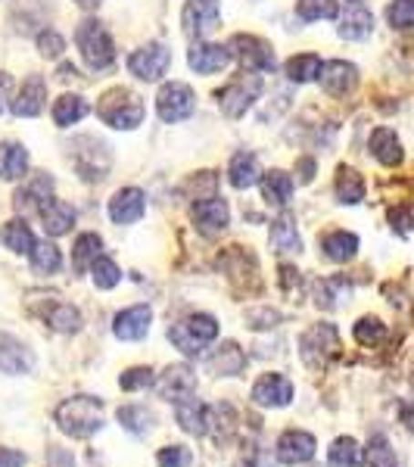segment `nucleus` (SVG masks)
<instances>
[{
  "label": "nucleus",
  "instance_id": "obj_5",
  "mask_svg": "<svg viewBox=\"0 0 414 467\" xmlns=\"http://www.w3.org/2000/svg\"><path fill=\"white\" fill-rule=\"evenodd\" d=\"M262 94V78L259 75H237L231 85H224L218 90V107L228 119H240L246 109L253 107V100Z\"/></svg>",
  "mask_w": 414,
  "mask_h": 467
},
{
  "label": "nucleus",
  "instance_id": "obj_35",
  "mask_svg": "<svg viewBox=\"0 0 414 467\" xmlns=\"http://www.w3.org/2000/svg\"><path fill=\"white\" fill-rule=\"evenodd\" d=\"M271 244H274L277 253H299L303 250V240L296 234V224L290 218H277L271 222Z\"/></svg>",
  "mask_w": 414,
  "mask_h": 467
},
{
  "label": "nucleus",
  "instance_id": "obj_24",
  "mask_svg": "<svg viewBox=\"0 0 414 467\" xmlns=\"http://www.w3.org/2000/svg\"><path fill=\"white\" fill-rule=\"evenodd\" d=\"M246 368V356L237 343H222L209 358V371L218 374V378H237Z\"/></svg>",
  "mask_w": 414,
  "mask_h": 467
},
{
  "label": "nucleus",
  "instance_id": "obj_36",
  "mask_svg": "<svg viewBox=\"0 0 414 467\" xmlns=\"http://www.w3.org/2000/svg\"><path fill=\"white\" fill-rule=\"evenodd\" d=\"M321 57L318 54H299L287 59V78L296 81V85H305V81H315L321 75Z\"/></svg>",
  "mask_w": 414,
  "mask_h": 467
},
{
  "label": "nucleus",
  "instance_id": "obj_39",
  "mask_svg": "<svg viewBox=\"0 0 414 467\" xmlns=\"http://www.w3.org/2000/svg\"><path fill=\"white\" fill-rule=\"evenodd\" d=\"M28 255H32V268L37 275H57L63 268V255L54 244H35V250Z\"/></svg>",
  "mask_w": 414,
  "mask_h": 467
},
{
  "label": "nucleus",
  "instance_id": "obj_51",
  "mask_svg": "<svg viewBox=\"0 0 414 467\" xmlns=\"http://www.w3.org/2000/svg\"><path fill=\"white\" fill-rule=\"evenodd\" d=\"M13 90V78L6 72H0V112L6 109V94Z\"/></svg>",
  "mask_w": 414,
  "mask_h": 467
},
{
  "label": "nucleus",
  "instance_id": "obj_27",
  "mask_svg": "<svg viewBox=\"0 0 414 467\" xmlns=\"http://www.w3.org/2000/svg\"><path fill=\"white\" fill-rule=\"evenodd\" d=\"M28 171V153L26 147L16 140H4L0 144V178L4 181H19Z\"/></svg>",
  "mask_w": 414,
  "mask_h": 467
},
{
  "label": "nucleus",
  "instance_id": "obj_10",
  "mask_svg": "<svg viewBox=\"0 0 414 467\" xmlns=\"http://www.w3.org/2000/svg\"><path fill=\"white\" fill-rule=\"evenodd\" d=\"M169 63L171 50L162 47V44H147V47L134 50L128 57V69H131V75H138L140 81H160L165 69H169Z\"/></svg>",
  "mask_w": 414,
  "mask_h": 467
},
{
  "label": "nucleus",
  "instance_id": "obj_54",
  "mask_svg": "<svg viewBox=\"0 0 414 467\" xmlns=\"http://www.w3.org/2000/svg\"><path fill=\"white\" fill-rule=\"evenodd\" d=\"M75 4H78L81 10H97V6H100L103 0H75Z\"/></svg>",
  "mask_w": 414,
  "mask_h": 467
},
{
  "label": "nucleus",
  "instance_id": "obj_16",
  "mask_svg": "<svg viewBox=\"0 0 414 467\" xmlns=\"http://www.w3.org/2000/svg\"><path fill=\"white\" fill-rule=\"evenodd\" d=\"M144 213H147V197L138 187H125V191H119L109 200V218L116 224H134L144 218Z\"/></svg>",
  "mask_w": 414,
  "mask_h": 467
},
{
  "label": "nucleus",
  "instance_id": "obj_19",
  "mask_svg": "<svg viewBox=\"0 0 414 467\" xmlns=\"http://www.w3.org/2000/svg\"><path fill=\"white\" fill-rule=\"evenodd\" d=\"M175 414H178V424L184 427L187 433L193 436H206L209 433V424H212V409L209 405H202L200 399L187 396L175 402Z\"/></svg>",
  "mask_w": 414,
  "mask_h": 467
},
{
  "label": "nucleus",
  "instance_id": "obj_44",
  "mask_svg": "<svg viewBox=\"0 0 414 467\" xmlns=\"http://www.w3.org/2000/svg\"><path fill=\"white\" fill-rule=\"evenodd\" d=\"M365 467H396V451L389 449V442L383 440V436H374V440H371Z\"/></svg>",
  "mask_w": 414,
  "mask_h": 467
},
{
  "label": "nucleus",
  "instance_id": "obj_49",
  "mask_svg": "<svg viewBox=\"0 0 414 467\" xmlns=\"http://www.w3.org/2000/svg\"><path fill=\"white\" fill-rule=\"evenodd\" d=\"M160 467H187L191 464V451L184 446H165L160 455H156Z\"/></svg>",
  "mask_w": 414,
  "mask_h": 467
},
{
  "label": "nucleus",
  "instance_id": "obj_23",
  "mask_svg": "<svg viewBox=\"0 0 414 467\" xmlns=\"http://www.w3.org/2000/svg\"><path fill=\"white\" fill-rule=\"evenodd\" d=\"M35 358L19 340L13 337H0V371L4 374H26L32 371Z\"/></svg>",
  "mask_w": 414,
  "mask_h": 467
},
{
  "label": "nucleus",
  "instance_id": "obj_29",
  "mask_svg": "<svg viewBox=\"0 0 414 467\" xmlns=\"http://www.w3.org/2000/svg\"><path fill=\"white\" fill-rule=\"evenodd\" d=\"M262 193H265L268 206L284 209L290 202V197H293V178L287 175V171H281V169L268 171V175H262Z\"/></svg>",
  "mask_w": 414,
  "mask_h": 467
},
{
  "label": "nucleus",
  "instance_id": "obj_45",
  "mask_svg": "<svg viewBox=\"0 0 414 467\" xmlns=\"http://www.w3.org/2000/svg\"><path fill=\"white\" fill-rule=\"evenodd\" d=\"M387 22L393 28H414V0H393L387 6Z\"/></svg>",
  "mask_w": 414,
  "mask_h": 467
},
{
  "label": "nucleus",
  "instance_id": "obj_13",
  "mask_svg": "<svg viewBox=\"0 0 414 467\" xmlns=\"http://www.w3.org/2000/svg\"><path fill=\"white\" fill-rule=\"evenodd\" d=\"M44 100H47V85H44V78L41 75H28V78L22 81L10 109H13V116H19V119H35V116H41Z\"/></svg>",
  "mask_w": 414,
  "mask_h": 467
},
{
  "label": "nucleus",
  "instance_id": "obj_47",
  "mask_svg": "<svg viewBox=\"0 0 414 467\" xmlns=\"http://www.w3.org/2000/svg\"><path fill=\"white\" fill-rule=\"evenodd\" d=\"M37 50H41V57H47V59L63 57V50H66L63 35H57L54 28H47V32H41V35H37Z\"/></svg>",
  "mask_w": 414,
  "mask_h": 467
},
{
  "label": "nucleus",
  "instance_id": "obj_2",
  "mask_svg": "<svg viewBox=\"0 0 414 467\" xmlns=\"http://www.w3.org/2000/svg\"><path fill=\"white\" fill-rule=\"evenodd\" d=\"M103 402L94 396H75L66 399L63 405L57 409V424L63 433L75 436V440H85V436L97 433L103 427Z\"/></svg>",
  "mask_w": 414,
  "mask_h": 467
},
{
  "label": "nucleus",
  "instance_id": "obj_8",
  "mask_svg": "<svg viewBox=\"0 0 414 467\" xmlns=\"http://www.w3.org/2000/svg\"><path fill=\"white\" fill-rule=\"evenodd\" d=\"M72 162L85 181H103L109 171V150L103 140L78 138V147L72 150Z\"/></svg>",
  "mask_w": 414,
  "mask_h": 467
},
{
  "label": "nucleus",
  "instance_id": "obj_3",
  "mask_svg": "<svg viewBox=\"0 0 414 467\" xmlns=\"http://www.w3.org/2000/svg\"><path fill=\"white\" fill-rule=\"evenodd\" d=\"M75 44H78L81 57H85V63L94 72L109 69L112 59H116L112 37H109L107 28H103V22H97V19H85V22H81L78 32H75Z\"/></svg>",
  "mask_w": 414,
  "mask_h": 467
},
{
  "label": "nucleus",
  "instance_id": "obj_14",
  "mask_svg": "<svg viewBox=\"0 0 414 467\" xmlns=\"http://www.w3.org/2000/svg\"><path fill=\"white\" fill-rule=\"evenodd\" d=\"M321 88L327 90L330 97H346L352 94L358 85V69L352 63H343V59H334V63L321 66Z\"/></svg>",
  "mask_w": 414,
  "mask_h": 467
},
{
  "label": "nucleus",
  "instance_id": "obj_20",
  "mask_svg": "<svg viewBox=\"0 0 414 467\" xmlns=\"http://www.w3.org/2000/svg\"><path fill=\"white\" fill-rule=\"evenodd\" d=\"M187 63L197 75H215L231 63V50L222 44H193Z\"/></svg>",
  "mask_w": 414,
  "mask_h": 467
},
{
  "label": "nucleus",
  "instance_id": "obj_7",
  "mask_svg": "<svg viewBox=\"0 0 414 467\" xmlns=\"http://www.w3.org/2000/svg\"><path fill=\"white\" fill-rule=\"evenodd\" d=\"M228 50H231V57H237L250 72H271L277 66L271 44L255 35H234L228 41Z\"/></svg>",
  "mask_w": 414,
  "mask_h": 467
},
{
  "label": "nucleus",
  "instance_id": "obj_52",
  "mask_svg": "<svg viewBox=\"0 0 414 467\" xmlns=\"http://www.w3.org/2000/svg\"><path fill=\"white\" fill-rule=\"evenodd\" d=\"M398 414H402V420H405V427L414 433V402H405L402 409H398Z\"/></svg>",
  "mask_w": 414,
  "mask_h": 467
},
{
  "label": "nucleus",
  "instance_id": "obj_21",
  "mask_svg": "<svg viewBox=\"0 0 414 467\" xmlns=\"http://www.w3.org/2000/svg\"><path fill=\"white\" fill-rule=\"evenodd\" d=\"M150 318H153V312H150L147 306H131L116 315L112 330H116L119 340H144L150 330Z\"/></svg>",
  "mask_w": 414,
  "mask_h": 467
},
{
  "label": "nucleus",
  "instance_id": "obj_17",
  "mask_svg": "<svg viewBox=\"0 0 414 467\" xmlns=\"http://www.w3.org/2000/svg\"><path fill=\"white\" fill-rule=\"evenodd\" d=\"M156 389H160V396L169 399V402H181V399L193 396V389H197V374L187 365H171L160 378V383H156Z\"/></svg>",
  "mask_w": 414,
  "mask_h": 467
},
{
  "label": "nucleus",
  "instance_id": "obj_15",
  "mask_svg": "<svg viewBox=\"0 0 414 467\" xmlns=\"http://www.w3.org/2000/svg\"><path fill=\"white\" fill-rule=\"evenodd\" d=\"M315 458V436L303 431H287L277 440V462L281 464H305Z\"/></svg>",
  "mask_w": 414,
  "mask_h": 467
},
{
  "label": "nucleus",
  "instance_id": "obj_33",
  "mask_svg": "<svg viewBox=\"0 0 414 467\" xmlns=\"http://www.w3.org/2000/svg\"><path fill=\"white\" fill-rule=\"evenodd\" d=\"M0 240H4V246L6 250H13V253H32L35 250V234L32 228H28L26 222H6L4 224V231H0Z\"/></svg>",
  "mask_w": 414,
  "mask_h": 467
},
{
  "label": "nucleus",
  "instance_id": "obj_42",
  "mask_svg": "<svg viewBox=\"0 0 414 467\" xmlns=\"http://www.w3.org/2000/svg\"><path fill=\"white\" fill-rule=\"evenodd\" d=\"M47 321H50V327L59 330V334H75V330L81 327L78 308H72V306H66V303H57L54 308H50Z\"/></svg>",
  "mask_w": 414,
  "mask_h": 467
},
{
  "label": "nucleus",
  "instance_id": "obj_25",
  "mask_svg": "<svg viewBox=\"0 0 414 467\" xmlns=\"http://www.w3.org/2000/svg\"><path fill=\"white\" fill-rule=\"evenodd\" d=\"M374 28V16L361 4H349L340 16V37L346 41H365Z\"/></svg>",
  "mask_w": 414,
  "mask_h": 467
},
{
  "label": "nucleus",
  "instance_id": "obj_48",
  "mask_svg": "<svg viewBox=\"0 0 414 467\" xmlns=\"http://www.w3.org/2000/svg\"><path fill=\"white\" fill-rule=\"evenodd\" d=\"M153 383V371L150 368H131L119 378V387L122 389H147Z\"/></svg>",
  "mask_w": 414,
  "mask_h": 467
},
{
  "label": "nucleus",
  "instance_id": "obj_32",
  "mask_svg": "<svg viewBox=\"0 0 414 467\" xmlns=\"http://www.w3.org/2000/svg\"><path fill=\"white\" fill-rule=\"evenodd\" d=\"M85 116H88V100L78 94H66L54 103V122L59 128H69L75 122H81Z\"/></svg>",
  "mask_w": 414,
  "mask_h": 467
},
{
  "label": "nucleus",
  "instance_id": "obj_12",
  "mask_svg": "<svg viewBox=\"0 0 414 467\" xmlns=\"http://www.w3.org/2000/svg\"><path fill=\"white\" fill-rule=\"evenodd\" d=\"M193 222H197V228L206 234V237H215V234H222L231 222L228 202H224L222 197L197 200L193 202Z\"/></svg>",
  "mask_w": 414,
  "mask_h": 467
},
{
  "label": "nucleus",
  "instance_id": "obj_11",
  "mask_svg": "<svg viewBox=\"0 0 414 467\" xmlns=\"http://www.w3.org/2000/svg\"><path fill=\"white\" fill-rule=\"evenodd\" d=\"M299 349H303V361H305L308 368L327 365V358L334 356L336 349H340V343H336V330L330 327V324H318V327H312L303 337Z\"/></svg>",
  "mask_w": 414,
  "mask_h": 467
},
{
  "label": "nucleus",
  "instance_id": "obj_43",
  "mask_svg": "<svg viewBox=\"0 0 414 467\" xmlns=\"http://www.w3.org/2000/svg\"><path fill=\"white\" fill-rule=\"evenodd\" d=\"M90 277H94V284L100 290H112L119 281H122V271H119V265L112 259H107V255H100V259L90 265Z\"/></svg>",
  "mask_w": 414,
  "mask_h": 467
},
{
  "label": "nucleus",
  "instance_id": "obj_30",
  "mask_svg": "<svg viewBox=\"0 0 414 467\" xmlns=\"http://www.w3.org/2000/svg\"><path fill=\"white\" fill-rule=\"evenodd\" d=\"M50 191H54V181H50L47 175H37L32 184L28 187H22V191L16 193V213H32V209H41V202L44 200H50Z\"/></svg>",
  "mask_w": 414,
  "mask_h": 467
},
{
  "label": "nucleus",
  "instance_id": "obj_34",
  "mask_svg": "<svg viewBox=\"0 0 414 467\" xmlns=\"http://www.w3.org/2000/svg\"><path fill=\"white\" fill-rule=\"evenodd\" d=\"M336 200L346 202V206H356V202L365 200V181L356 169H340L336 175Z\"/></svg>",
  "mask_w": 414,
  "mask_h": 467
},
{
  "label": "nucleus",
  "instance_id": "obj_40",
  "mask_svg": "<svg viewBox=\"0 0 414 467\" xmlns=\"http://www.w3.org/2000/svg\"><path fill=\"white\" fill-rule=\"evenodd\" d=\"M296 13L305 22L334 19L340 13V0H296Z\"/></svg>",
  "mask_w": 414,
  "mask_h": 467
},
{
  "label": "nucleus",
  "instance_id": "obj_41",
  "mask_svg": "<svg viewBox=\"0 0 414 467\" xmlns=\"http://www.w3.org/2000/svg\"><path fill=\"white\" fill-rule=\"evenodd\" d=\"M330 464L334 467H358L361 464V449L352 436H340L330 446Z\"/></svg>",
  "mask_w": 414,
  "mask_h": 467
},
{
  "label": "nucleus",
  "instance_id": "obj_9",
  "mask_svg": "<svg viewBox=\"0 0 414 467\" xmlns=\"http://www.w3.org/2000/svg\"><path fill=\"white\" fill-rule=\"evenodd\" d=\"M181 22H184V35L187 37H206L212 35L222 22V6L218 0H187L184 13H181Z\"/></svg>",
  "mask_w": 414,
  "mask_h": 467
},
{
  "label": "nucleus",
  "instance_id": "obj_38",
  "mask_svg": "<svg viewBox=\"0 0 414 467\" xmlns=\"http://www.w3.org/2000/svg\"><path fill=\"white\" fill-rule=\"evenodd\" d=\"M119 424H122L128 433L144 436L150 433V427H153V414H150L144 405H125V409H119Z\"/></svg>",
  "mask_w": 414,
  "mask_h": 467
},
{
  "label": "nucleus",
  "instance_id": "obj_18",
  "mask_svg": "<svg viewBox=\"0 0 414 467\" xmlns=\"http://www.w3.org/2000/svg\"><path fill=\"white\" fill-rule=\"evenodd\" d=\"M253 399L259 405H265V409H284L293 399V383L284 374H265L253 387Z\"/></svg>",
  "mask_w": 414,
  "mask_h": 467
},
{
  "label": "nucleus",
  "instance_id": "obj_26",
  "mask_svg": "<svg viewBox=\"0 0 414 467\" xmlns=\"http://www.w3.org/2000/svg\"><path fill=\"white\" fill-rule=\"evenodd\" d=\"M228 178L237 191H250L262 181V165H259V156L255 153H237L231 160V169H228Z\"/></svg>",
  "mask_w": 414,
  "mask_h": 467
},
{
  "label": "nucleus",
  "instance_id": "obj_22",
  "mask_svg": "<svg viewBox=\"0 0 414 467\" xmlns=\"http://www.w3.org/2000/svg\"><path fill=\"white\" fill-rule=\"evenodd\" d=\"M37 215L44 218V231H47L50 237H63V234H69L72 224H75V209L69 206V202L54 200V197L41 202Z\"/></svg>",
  "mask_w": 414,
  "mask_h": 467
},
{
  "label": "nucleus",
  "instance_id": "obj_50",
  "mask_svg": "<svg viewBox=\"0 0 414 467\" xmlns=\"http://www.w3.org/2000/svg\"><path fill=\"white\" fill-rule=\"evenodd\" d=\"M26 464V455L16 449H0V467H22Z\"/></svg>",
  "mask_w": 414,
  "mask_h": 467
},
{
  "label": "nucleus",
  "instance_id": "obj_31",
  "mask_svg": "<svg viewBox=\"0 0 414 467\" xmlns=\"http://www.w3.org/2000/svg\"><path fill=\"white\" fill-rule=\"evenodd\" d=\"M321 250H325L330 262H349V259H356V253H358V237L346 231H334L321 240Z\"/></svg>",
  "mask_w": 414,
  "mask_h": 467
},
{
  "label": "nucleus",
  "instance_id": "obj_6",
  "mask_svg": "<svg viewBox=\"0 0 414 467\" xmlns=\"http://www.w3.org/2000/svg\"><path fill=\"white\" fill-rule=\"evenodd\" d=\"M197 109V94L184 85V81H169V85L160 88V97H156V112H160L162 122H184V119L193 116Z\"/></svg>",
  "mask_w": 414,
  "mask_h": 467
},
{
  "label": "nucleus",
  "instance_id": "obj_4",
  "mask_svg": "<svg viewBox=\"0 0 414 467\" xmlns=\"http://www.w3.org/2000/svg\"><path fill=\"white\" fill-rule=\"evenodd\" d=\"M218 337V321L212 315H191L187 321L171 324L169 340L175 343V349H181L184 356H200L202 346L212 343Z\"/></svg>",
  "mask_w": 414,
  "mask_h": 467
},
{
  "label": "nucleus",
  "instance_id": "obj_1",
  "mask_svg": "<svg viewBox=\"0 0 414 467\" xmlns=\"http://www.w3.org/2000/svg\"><path fill=\"white\" fill-rule=\"evenodd\" d=\"M97 116H100L103 125L119 128V131H131V128H138L144 122L147 107L138 94H131V90L112 88L103 94V100L97 103Z\"/></svg>",
  "mask_w": 414,
  "mask_h": 467
},
{
  "label": "nucleus",
  "instance_id": "obj_37",
  "mask_svg": "<svg viewBox=\"0 0 414 467\" xmlns=\"http://www.w3.org/2000/svg\"><path fill=\"white\" fill-rule=\"evenodd\" d=\"M100 250H103V240L97 237V234H81V237L75 240V253H72L75 271H85L94 265V262L100 259Z\"/></svg>",
  "mask_w": 414,
  "mask_h": 467
},
{
  "label": "nucleus",
  "instance_id": "obj_46",
  "mask_svg": "<svg viewBox=\"0 0 414 467\" xmlns=\"http://www.w3.org/2000/svg\"><path fill=\"white\" fill-rule=\"evenodd\" d=\"M352 334H356V340L361 346H374L387 337V327H383V321H378V318H361Z\"/></svg>",
  "mask_w": 414,
  "mask_h": 467
},
{
  "label": "nucleus",
  "instance_id": "obj_28",
  "mask_svg": "<svg viewBox=\"0 0 414 467\" xmlns=\"http://www.w3.org/2000/svg\"><path fill=\"white\" fill-rule=\"evenodd\" d=\"M371 153H374V160L389 165V169L402 162V156H405L393 128H378V131L371 134Z\"/></svg>",
  "mask_w": 414,
  "mask_h": 467
},
{
  "label": "nucleus",
  "instance_id": "obj_53",
  "mask_svg": "<svg viewBox=\"0 0 414 467\" xmlns=\"http://www.w3.org/2000/svg\"><path fill=\"white\" fill-rule=\"evenodd\" d=\"M299 169H303V181H312V171H315L312 160H303V162H299Z\"/></svg>",
  "mask_w": 414,
  "mask_h": 467
},
{
  "label": "nucleus",
  "instance_id": "obj_55",
  "mask_svg": "<svg viewBox=\"0 0 414 467\" xmlns=\"http://www.w3.org/2000/svg\"><path fill=\"white\" fill-rule=\"evenodd\" d=\"M349 4H361V0H349Z\"/></svg>",
  "mask_w": 414,
  "mask_h": 467
}]
</instances>
